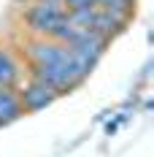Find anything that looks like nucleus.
<instances>
[{"label":"nucleus","mask_w":154,"mask_h":157,"mask_svg":"<svg viewBox=\"0 0 154 157\" xmlns=\"http://www.w3.org/2000/svg\"><path fill=\"white\" fill-rule=\"evenodd\" d=\"M22 117H24V111H22V103H19L16 90L0 87V127L14 125V122H19Z\"/></svg>","instance_id":"obj_5"},{"label":"nucleus","mask_w":154,"mask_h":157,"mask_svg":"<svg viewBox=\"0 0 154 157\" xmlns=\"http://www.w3.org/2000/svg\"><path fill=\"white\" fill-rule=\"evenodd\" d=\"M16 95H19V103H22V111L24 114L43 111L57 100V92L51 87H46L43 81H38V78H27L22 87H16Z\"/></svg>","instance_id":"obj_2"},{"label":"nucleus","mask_w":154,"mask_h":157,"mask_svg":"<svg viewBox=\"0 0 154 157\" xmlns=\"http://www.w3.org/2000/svg\"><path fill=\"white\" fill-rule=\"evenodd\" d=\"M95 6L100 11L124 16V19H133V14H135V3H130V0H95Z\"/></svg>","instance_id":"obj_7"},{"label":"nucleus","mask_w":154,"mask_h":157,"mask_svg":"<svg viewBox=\"0 0 154 157\" xmlns=\"http://www.w3.org/2000/svg\"><path fill=\"white\" fill-rule=\"evenodd\" d=\"M130 3H135V0H130Z\"/></svg>","instance_id":"obj_9"},{"label":"nucleus","mask_w":154,"mask_h":157,"mask_svg":"<svg viewBox=\"0 0 154 157\" xmlns=\"http://www.w3.org/2000/svg\"><path fill=\"white\" fill-rule=\"evenodd\" d=\"M22 78V68L14 60V54L6 46H0V87H8V90H16Z\"/></svg>","instance_id":"obj_6"},{"label":"nucleus","mask_w":154,"mask_h":157,"mask_svg":"<svg viewBox=\"0 0 154 157\" xmlns=\"http://www.w3.org/2000/svg\"><path fill=\"white\" fill-rule=\"evenodd\" d=\"M111 46V41H108L106 35H100L97 30H89V27H81L76 33V38L70 41V49L78 52L81 57H87V60H92L95 65L100 63V57L106 54V49Z\"/></svg>","instance_id":"obj_3"},{"label":"nucleus","mask_w":154,"mask_h":157,"mask_svg":"<svg viewBox=\"0 0 154 157\" xmlns=\"http://www.w3.org/2000/svg\"><path fill=\"white\" fill-rule=\"evenodd\" d=\"M68 14V8L60 3H51V0H32L24 8V22L35 38H49L54 27L60 25Z\"/></svg>","instance_id":"obj_1"},{"label":"nucleus","mask_w":154,"mask_h":157,"mask_svg":"<svg viewBox=\"0 0 154 157\" xmlns=\"http://www.w3.org/2000/svg\"><path fill=\"white\" fill-rule=\"evenodd\" d=\"M130 25V19L124 16H116V14H108V11H95V22H92V30H97L100 35H106L108 41H114L116 35H122Z\"/></svg>","instance_id":"obj_4"},{"label":"nucleus","mask_w":154,"mask_h":157,"mask_svg":"<svg viewBox=\"0 0 154 157\" xmlns=\"http://www.w3.org/2000/svg\"><path fill=\"white\" fill-rule=\"evenodd\" d=\"M119 125H122V122H119V117L114 114V119H111V122H106V136H114V133L119 130Z\"/></svg>","instance_id":"obj_8"}]
</instances>
